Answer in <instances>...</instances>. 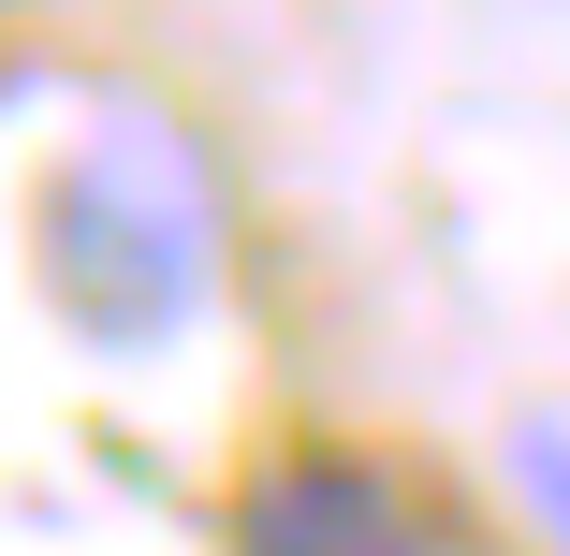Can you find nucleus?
I'll use <instances>...</instances> for the list:
<instances>
[{"label": "nucleus", "instance_id": "4", "mask_svg": "<svg viewBox=\"0 0 570 556\" xmlns=\"http://www.w3.org/2000/svg\"><path fill=\"white\" fill-rule=\"evenodd\" d=\"M0 16H45V0H0Z\"/></svg>", "mask_w": 570, "mask_h": 556}, {"label": "nucleus", "instance_id": "2", "mask_svg": "<svg viewBox=\"0 0 570 556\" xmlns=\"http://www.w3.org/2000/svg\"><path fill=\"white\" fill-rule=\"evenodd\" d=\"M219 556H439V513L366 439H278L219 498Z\"/></svg>", "mask_w": 570, "mask_h": 556}, {"label": "nucleus", "instance_id": "1", "mask_svg": "<svg viewBox=\"0 0 570 556\" xmlns=\"http://www.w3.org/2000/svg\"><path fill=\"white\" fill-rule=\"evenodd\" d=\"M30 293L73 352L147 367L219 308V176L161 118H102L30 191Z\"/></svg>", "mask_w": 570, "mask_h": 556}, {"label": "nucleus", "instance_id": "3", "mask_svg": "<svg viewBox=\"0 0 570 556\" xmlns=\"http://www.w3.org/2000/svg\"><path fill=\"white\" fill-rule=\"evenodd\" d=\"M512 484H527V513H541L556 556H570V425H512Z\"/></svg>", "mask_w": 570, "mask_h": 556}]
</instances>
